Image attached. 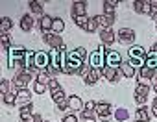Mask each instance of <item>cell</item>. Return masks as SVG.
Segmentation results:
<instances>
[{"instance_id":"8992f818","label":"cell","mask_w":157,"mask_h":122,"mask_svg":"<svg viewBox=\"0 0 157 122\" xmlns=\"http://www.w3.org/2000/svg\"><path fill=\"white\" fill-rule=\"evenodd\" d=\"M96 116L100 118V120H104V122H107L111 116H113V105L109 104V102H96Z\"/></svg>"},{"instance_id":"f35d334b","label":"cell","mask_w":157,"mask_h":122,"mask_svg":"<svg viewBox=\"0 0 157 122\" xmlns=\"http://www.w3.org/2000/svg\"><path fill=\"white\" fill-rule=\"evenodd\" d=\"M46 89H48V85L39 83V82H33V93H35V94H43Z\"/></svg>"},{"instance_id":"ee69618b","label":"cell","mask_w":157,"mask_h":122,"mask_svg":"<svg viewBox=\"0 0 157 122\" xmlns=\"http://www.w3.org/2000/svg\"><path fill=\"white\" fill-rule=\"evenodd\" d=\"M61 122H80V118L76 116V113H68V115H65L63 116V120Z\"/></svg>"},{"instance_id":"836d02e7","label":"cell","mask_w":157,"mask_h":122,"mask_svg":"<svg viewBox=\"0 0 157 122\" xmlns=\"http://www.w3.org/2000/svg\"><path fill=\"white\" fill-rule=\"evenodd\" d=\"M72 52H74V55H76V57H80L82 61H85V59H87V48H85V46H78V48H74Z\"/></svg>"},{"instance_id":"f907efd6","label":"cell","mask_w":157,"mask_h":122,"mask_svg":"<svg viewBox=\"0 0 157 122\" xmlns=\"http://www.w3.org/2000/svg\"><path fill=\"white\" fill-rule=\"evenodd\" d=\"M44 122H48V120H44Z\"/></svg>"},{"instance_id":"7a4b0ae2","label":"cell","mask_w":157,"mask_h":122,"mask_svg":"<svg viewBox=\"0 0 157 122\" xmlns=\"http://www.w3.org/2000/svg\"><path fill=\"white\" fill-rule=\"evenodd\" d=\"M128 55H129V63L137 69H140V67H144L146 65V48H142L140 44H133V46H129V50H128Z\"/></svg>"},{"instance_id":"d4e9b609","label":"cell","mask_w":157,"mask_h":122,"mask_svg":"<svg viewBox=\"0 0 157 122\" xmlns=\"http://www.w3.org/2000/svg\"><path fill=\"white\" fill-rule=\"evenodd\" d=\"M146 67L157 71V52L155 50H148L146 52Z\"/></svg>"},{"instance_id":"603a6c76","label":"cell","mask_w":157,"mask_h":122,"mask_svg":"<svg viewBox=\"0 0 157 122\" xmlns=\"http://www.w3.org/2000/svg\"><path fill=\"white\" fill-rule=\"evenodd\" d=\"M104 15H117V0H104Z\"/></svg>"},{"instance_id":"4fadbf2b","label":"cell","mask_w":157,"mask_h":122,"mask_svg":"<svg viewBox=\"0 0 157 122\" xmlns=\"http://www.w3.org/2000/svg\"><path fill=\"white\" fill-rule=\"evenodd\" d=\"M37 24H39L41 33H48V32H52V26H54V17H50V15H43V17H39Z\"/></svg>"},{"instance_id":"1f68e13d","label":"cell","mask_w":157,"mask_h":122,"mask_svg":"<svg viewBox=\"0 0 157 122\" xmlns=\"http://www.w3.org/2000/svg\"><path fill=\"white\" fill-rule=\"evenodd\" d=\"M19 115H21V116H28V115H33V104H32V102H28V104L21 105V109H19Z\"/></svg>"},{"instance_id":"2e32d148","label":"cell","mask_w":157,"mask_h":122,"mask_svg":"<svg viewBox=\"0 0 157 122\" xmlns=\"http://www.w3.org/2000/svg\"><path fill=\"white\" fill-rule=\"evenodd\" d=\"M135 120L137 122H150L151 120V115H150V109L146 105H139L135 109Z\"/></svg>"},{"instance_id":"f6af8a7d","label":"cell","mask_w":157,"mask_h":122,"mask_svg":"<svg viewBox=\"0 0 157 122\" xmlns=\"http://www.w3.org/2000/svg\"><path fill=\"white\" fill-rule=\"evenodd\" d=\"M146 102H148V96L135 94V104H137V105H146Z\"/></svg>"},{"instance_id":"e575fe53","label":"cell","mask_w":157,"mask_h":122,"mask_svg":"<svg viewBox=\"0 0 157 122\" xmlns=\"http://www.w3.org/2000/svg\"><path fill=\"white\" fill-rule=\"evenodd\" d=\"M89 19H91V17H78V19H74V24H76L78 28L85 30V28H87V24H89Z\"/></svg>"},{"instance_id":"30bf717a","label":"cell","mask_w":157,"mask_h":122,"mask_svg":"<svg viewBox=\"0 0 157 122\" xmlns=\"http://www.w3.org/2000/svg\"><path fill=\"white\" fill-rule=\"evenodd\" d=\"M117 39L120 43H124V44H131L133 46V43H135V32L131 28H120L118 33H117Z\"/></svg>"},{"instance_id":"816d5d0a","label":"cell","mask_w":157,"mask_h":122,"mask_svg":"<svg viewBox=\"0 0 157 122\" xmlns=\"http://www.w3.org/2000/svg\"><path fill=\"white\" fill-rule=\"evenodd\" d=\"M82 122H83V120H82Z\"/></svg>"},{"instance_id":"7c38bea8","label":"cell","mask_w":157,"mask_h":122,"mask_svg":"<svg viewBox=\"0 0 157 122\" xmlns=\"http://www.w3.org/2000/svg\"><path fill=\"white\" fill-rule=\"evenodd\" d=\"M102 76L107 80V82H111V83H117L120 78H122V72H120V69H113V67H105L104 71H102Z\"/></svg>"},{"instance_id":"4316f807","label":"cell","mask_w":157,"mask_h":122,"mask_svg":"<svg viewBox=\"0 0 157 122\" xmlns=\"http://www.w3.org/2000/svg\"><path fill=\"white\" fill-rule=\"evenodd\" d=\"M80 116H82V120H83V122H94V120L98 118L94 109H85V107L80 111Z\"/></svg>"},{"instance_id":"8d00e7d4","label":"cell","mask_w":157,"mask_h":122,"mask_svg":"<svg viewBox=\"0 0 157 122\" xmlns=\"http://www.w3.org/2000/svg\"><path fill=\"white\" fill-rule=\"evenodd\" d=\"M50 80H52V78H50L46 72H39V74L35 76V82H39V83H44V85H48V83H50Z\"/></svg>"},{"instance_id":"60d3db41","label":"cell","mask_w":157,"mask_h":122,"mask_svg":"<svg viewBox=\"0 0 157 122\" xmlns=\"http://www.w3.org/2000/svg\"><path fill=\"white\" fill-rule=\"evenodd\" d=\"M10 85H11V80H2V83H0V93H2V96L10 93Z\"/></svg>"},{"instance_id":"7dc6e473","label":"cell","mask_w":157,"mask_h":122,"mask_svg":"<svg viewBox=\"0 0 157 122\" xmlns=\"http://www.w3.org/2000/svg\"><path fill=\"white\" fill-rule=\"evenodd\" d=\"M151 91L157 94V78H153V80H151Z\"/></svg>"},{"instance_id":"44dd1931","label":"cell","mask_w":157,"mask_h":122,"mask_svg":"<svg viewBox=\"0 0 157 122\" xmlns=\"http://www.w3.org/2000/svg\"><path fill=\"white\" fill-rule=\"evenodd\" d=\"M150 91H151V85H150L148 82H144V80H140V78H139V82H137V85H135V94L148 96V94H150Z\"/></svg>"},{"instance_id":"ffe728a7","label":"cell","mask_w":157,"mask_h":122,"mask_svg":"<svg viewBox=\"0 0 157 122\" xmlns=\"http://www.w3.org/2000/svg\"><path fill=\"white\" fill-rule=\"evenodd\" d=\"M100 78H102V71L100 69H91V72L83 78V82H85V85H94Z\"/></svg>"},{"instance_id":"cb8c5ba5","label":"cell","mask_w":157,"mask_h":122,"mask_svg":"<svg viewBox=\"0 0 157 122\" xmlns=\"http://www.w3.org/2000/svg\"><path fill=\"white\" fill-rule=\"evenodd\" d=\"M113 116H115L117 122H126V120L129 118V111H128L126 107H117V109L113 111Z\"/></svg>"},{"instance_id":"5b68a950","label":"cell","mask_w":157,"mask_h":122,"mask_svg":"<svg viewBox=\"0 0 157 122\" xmlns=\"http://www.w3.org/2000/svg\"><path fill=\"white\" fill-rule=\"evenodd\" d=\"M41 37H43V43H46L52 50H59V48H63V46H65L63 37H61V35H57V33H54V32L41 33Z\"/></svg>"},{"instance_id":"c3c4849f","label":"cell","mask_w":157,"mask_h":122,"mask_svg":"<svg viewBox=\"0 0 157 122\" xmlns=\"http://www.w3.org/2000/svg\"><path fill=\"white\" fill-rule=\"evenodd\" d=\"M151 50H155V52H157V43H155V44L151 46Z\"/></svg>"},{"instance_id":"681fc988","label":"cell","mask_w":157,"mask_h":122,"mask_svg":"<svg viewBox=\"0 0 157 122\" xmlns=\"http://www.w3.org/2000/svg\"><path fill=\"white\" fill-rule=\"evenodd\" d=\"M153 21H155V30H157V15L153 17Z\"/></svg>"},{"instance_id":"9a60e30c","label":"cell","mask_w":157,"mask_h":122,"mask_svg":"<svg viewBox=\"0 0 157 122\" xmlns=\"http://www.w3.org/2000/svg\"><path fill=\"white\" fill-rule=\"evenodd\" d=\"M120 72H122V76L124 78H135V76H139V69H135L129 61H124V63L120 65Z\"/></svg>"},{"instance_id":"d6986e66","label":"cell","mask_w":157,"mask_h":122,"mask_svg":"<svg viewBox=\"0 0 157 122\" xmlns=\"http://www.w3.org/2000/svg\"><path fill=\"white\" fill-rule=\"evenodd\" d=\"M33 24H35V21H33V17H32L30 13H26V15H22V19H21V22H19V26H21V30H22V32H32V28H33Z\"/></svg>"},{"instance_id":"74e56055","label":"cell","mask_w":157,"mask_h":122,"mask_svg":"<svg viewBox=\"0 0 157 122\" xmlns=\"http://www.w3.org/2000/svg\"><path fill=\"white\" fill-rule=\"evenodd\" d=\"M96 30H100V28H98V24H96L94 17H91V19H89V24H87V28H85V32H89V33H94Z\"/></svg>"},{"instance_id":"8fae6325","label":"cell","mask_w":157,"mask_h":122,"mask_svg":"<svg viewBox=\"0 0 157 122\" xmlns=\"http://www.w3.org/2000/svg\"><path fill=\"white\" fill-rule=\"evenodd\" d=\"M151 0H133V11L139 15H150Z\"/></svg>"},{"instance_id":"ab89813d","label":"cell","mask_w":157,"mask_h":122,"mask_svg":"<svg viewBox=\"0 0 157 122\" xmlns=\"http://www.w3.org/2000/svg\"><path fill=\"white\" fill-rule=\"evenodd\" d=\"M56 109H57V111H70V105H68V98H65V100L57 102V104H56Z\"/></svg>"},{"instance_id":"484cf974","label":"cell","mask_w":157,"mask_h":122,"mask_svg":"<svg viewBox=\"0 0 157 122\" xmlns=\"http://www.w3.org/2000/svg\"><path fill=\"white\" fill-rule=\"evenodd\" d=\"M28 6H30V11H32V13H35V15H39V17L46 15V13H44V8H43V4L39 2V0H30Z\"/></svg>"},{"instance_id":"d590c367","label":"cell","mask_w":157,"mask_h":122,"mask_svg":"<svg viewBox=\"0 0 157 122\" xmlns=\"http://www.w3.org/2000/svg\"><path fill=\"white\" fill-rule=\"evenodd\" d=\"M21 122H43V116L33 113V115H28V116H21Z\"/></svg>"},{"instance_id":"7402d4cb","label":"cell","mask_w":157,"mask_h":122,"mask_svg":"<svg viewBox=\"0 0 157 122\" xmlns=\"http://www.w3.org/2000/svg\"><path fill=\"white\" fill-rule=\"evenodd\" d=\"M28 102H32V93L28 89H19L17 91V104L19 105H24Z\"/></svg>"},{"instance_id":"f5cc1de1","label":"cell","mask_w":157,"mask_h":122,"mask_svg":"<svg viewBox=\"0 0 157 122\" xmlns=\"http://www.w3.org/2000/svg\"><path fill=\"white\" fill-rule=\"evenodd\" d=\"M135 122H137V120H135Z\"/></svg>"},{"instance_id":"3957f363","label":"cell","mask_w":157,"mask_h":122,"mask_svg":"<svg viewBox=\"0 0 157 122\" xmlns=\"http://www.w3.org/2000/svg\"><path fill=\"white\" fill-rule=\"evenodd\" d=\"M50 65H52V55H50V52H35L33 67H35L39 72H44Z\"/></svg>"},{"instance_id":"52a82bcc","label":"cell","mask_w":157,"mask_h":122,"mask_svg":"<svg viewBox=\"0 0 157 122\" xmlns=\"http://www.w3.org/2000/svg\"><path fill=\"white\" fill-rule=\"evenodd\" d=\"M70 17L78 19V17H87V2L83 0H76L70 6Z\"/></svg>"},{"instance_id":"ba28073f","label":"cell","mask_w":157,"mask_h":122,"mask_svg":"<svg viewBox=\"0 0 157 122\" xmlns=\"http://www.w3.org/2000/svg\"><path fill=\"white\" fill-rule=\"evenodd\" d=\"M124 63V59L120 55V52L117 50H109L105 55V67H113V69H120V65Z\"/></svg>"},{"instance_id":"f546056e","label":"cell","mask_w":157,"mask_h":122,"mask_svg":"<svg viewBox=\"0 0 157 122\" xmlns=\"http://www.w3.org/2000/svg\"><path fill=\"white\" fill-rule=\"evenodd\" d=\"M65 30V22H63V19H59V17H56L54 19V26H52V32L54 33H57V35H61V32Z\"/></svg>"},{"instance_id":"7bdbcfd3","label":"cell","mask_w":157,"mask_h":122,"mask_svg":"<svg viewBox=\"0 0 157 122\" xmlns=\"http://www.w3.org/2000/svg\"><path fill=\"white\" fill-rule=\"evenodd\" d=\"M57 89H61V85H59V82H57L56 78H52V80H50V83H48V91H50V93H54V91H57Z\"/></svg>"},{"instance_id":"6da1fadb","label":"cell","mask_w":157,"mask_h":122,"mask_svg":"<svg viewBox=\"0 0 157 122\" xmlns=\"http://www.w3.org/2000/svg\"><path fill=\"white\" fill-rule=\"evenodd\" d=\"M107 52H109V46L100 44V46L89 55V65H91L93 69H100V71H104V69H105V55H107Z\"/></svg>"},{"instance_id":"b9f144b4","label":"cell","mask_w":157,"mask_h":122,"mask_svg":"<svg viewBox=\"0 0 157 122\" xmlns=\"http://www.w3.org/2000/svg\"><path fill=\"white\" fill-rule=\"evenodd\" d=\"M91 69H93V67H91L89 63H83V67H82L80 71H78V76H82V78H85V76H87V74L91 72Z\"/></svg>"},{"instance_id":"ac0fdd59","label":"cell","mask_w":157,"mask_h":122,"mask_svg":"<svg viewBox=\"0 0 157 122\" xmlns=\"http://www.w3.org/2000/svg\"><path fill=\"white\" fill-rule=\"evenodd\" d=\"M139 78L140 80H144V82H150V80H153V78H157V71H153V69H150V67H140L139 69Z\"/></svg>"},{"instance_id":"5bb4252c","label":"cell","mask_w":157,"mask_h":122,"mask_svg":"<svg viewBox=\"0 0 157 122\" xmlns=\"http://www.w3.org/2000/svg\"><path fill=\"white\" fill-rule=\"evenodd\" d=\"M115 41H117V33H115L111 28H109V30H100V44L111 46Z\"/></svg>"},{"instance_id":"83f0119b","label":"cell","mask_w":157,"mask_h":122,"mask_svg":"<svg viewBox=\"0 0 157 122\" xmlns=\"http://www.w3.org/2000/svg\"><path fill=\"white\" fill-rule=\"evenodd\" d=\"M11 28H13V21L10 17H2V19H0V33H10Z\"/></svg>"},{"instance_id":"f1b7e54d","label":"cell","mask_w":157,"mask_h":122,"mask_svg":"<svg viewBox=\"0 0 157 122\" xmlns=\"http://www.w3.org/2000/svg\"><path fill=\"white\" fill-rule=\"evenodd\" d=\"M2 102L6 105H15L17 104V91H10L8 94H4L2 96Z\"/></svg>"},{"instance_id":"277c9868","label":"cell","mask_w":157,"mask_h":122,"mask_svg":"<svg viewBox=\"0 0 157 122\" xmlns=\"http://www.w3.org/2000/svg\"><path fill=\"white\" fill-rule=\"evenodd\" d=\"M30 82H32V74H30L28 71L15 72V76H13V80H11V83H13L15 91H19V89H28Z\"/></svg>"},{"instance_id":"9c48e42d","label":"cell","mask_w":157,"mask_h":122,"mask_svg":"<svg viewBox=\"0 0 157 122\" xmlns=\"http://www.w3.org/2000/svg\"><path fill=\"white\" fill-rule=\"evenodd\" d=\"M94 21H96V24H98V28L100 30H109L113 24H115V21H117V15H94Z\"/></svg>"},{"instance_id":"bcb514c9","label":"cell","mask_w":157,"mask_h":122,"mask_svg":"<svg viewBox=\"0 0 157 122\" xmlns=\"http://www.w3.org/2000/svg\"><path fill=\"white\" fill-rule=\"evenodd\" d=\"M85 109H96V102H93V100H89V102H85V105H83Z\"/></svg>"},{"instance_id":"4dcf8cb0","label":"cell","mask_w":157,"mask_h":122,"mask_svg":"<svg viewBox=\"0 0 157 122\" xmlns=\"http://www.w3.org/2000/svg\"><path fill=\"white\" fill-rule=\"evenodd\" d=\"M0 43H2V50H10L13 44H11V37H10V33H0Z\"/></svg>"},{"instance_id":"d6a6232c","label":"cell","mask_w":157,"mask_h":122,"mask_svg":"<svg viewBox=\"0 0 157 122\" xmlns=\"http://www.w3.org/2000/svg\"><path fill=\"white\" fill-rule=\"evenodd\" d=\"M50 96H52V100L57 104V102H61V100H65V98H68L67 94H65V91H63V87L61 89H57V91H54V93H50Z\"/></svg>"},{"instance_id":"e0dca14e","label":"cell","mask_w":157,"mask_h":122,"mask_svg":"<svg viewBox=\"0 0 157 122\" xmlns=\"http://www.w3.org/2000/svg\"><path fill=\"white\" fill-rule=\"evenodd\" d=\"M68 105H70V113H76V111H82L85 104L82 102V98L78 94H70L68 96Z\"/></svg>"}]
</instances>
